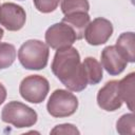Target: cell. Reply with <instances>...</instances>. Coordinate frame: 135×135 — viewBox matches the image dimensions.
<instances>
[{
    "label": "cell",
    "mask_w": 135,
    "mask_h": 135,
    "mask_svg": "<svg viewBox=\"0 0 135 135\" xmlns=\"http://www.w3.org/2000/svg\"><path fill=\"white\" fill-rule=\"evenodd\" d=\"M51 69L53 74L73 92H81L88 86V80L78 51L73 46L57 50Z\"/></svg>",
    "instance_id": "cell-1"
},
{
    "label": "cell",
    "mask_w": 135,
    "mask_h": 135,
    "mask_svg": "<svg viewBox=\"0 0 135 135\" xmlns=\"http://www.w3.org/2000/svg\"><path fill=\"white\" fill-rule=\"evenodd\" d=\"M50 50L45 42L37 39L26 40L18 50V59L26 70H42L47 65Z\"/></svg>",
    "instance_id": "cell-2"
},
{
    "label": "cell",
    "mask_w": 135,
    "mask_h": 135,
    "mask_svg": "<svg viewBox=\"0 0 135 135\" xmlns=\"http://www.w3.org/2000/svg\"><path fill=\"white\" fill-rule=\"evenodd\" d=\"M1 119L15 128L23 129L33 127L37 122L38 115L34 109L20 101H9L2 109Z\"/></svg>",
    "instance_id": "cell-3"
},
{
    "label": "cell",
    "mask_w": 135,
    "mask_h": 135,
    "mask_svg": "<svg viewBox=\"0 0 135 135\" xmlns=\"http://www.w3.org/2000/svg\"><path fill=\"white\" fill-rule=\"evenodd\" d=\"M78 109L77 97L68 90H55L46 103L49 114L56 118H63L73 115Z\"/></svg>",
    "instance_id": "cell-4"
},
{
    "label": "cell",
    "mask_w": 135,
    "mask_h": 135,
    "mask_svg": "<svg viewBox=\"0 0 135 135\" xmlns=\"http://www.w3.org/2000/svg\"><path fill=\"white\" fill-rule=\"evenodd\" d=\"M50 83L46 78L40 75H30L22 79L19 85L21 97L31 103H41L47 96Z\"/></svg>",
    "instance_id": "cell-5"
},
{
    "label": "cell",
    "mask_w": 135,
    "mask_h": 135,
    "mask_svg": "<svg viewBox=\"0 0 135 135\" xmlns=\"http://www.w3.org/2000/svg\"><path fill=\"white\" fill-rule=\"evenodd\" d=\"M76 40L74 31L63 22L51 25L45 32V43L54 50L72 46Z\"/></svg>",
    "instance_id": "cell-6"
},
{
    "label": "cell",
    "mask_w": 135,
    "mask_h": 135,
    "mask_svg": "<svg viewBox=\"0 0 135 135\" xmlns=\"http://www.w3.org/2000/svg\"><path fill=\"white\" fill-rule=\"evenodd\" d=\"M26 21V14L22 6L5 2L0 5V24L7 31L17 32L21 30Z\"/></svg>",
    "instance_id": "cell-7"
},
{
    "label": "cell",
    "mask_w": 135,
    "mask_h": 135,
    "mask_svg": "<svg viewBox=\"0 0 135 135\" xmlns=\"http://www.w3.org/2000/svg\"><path fill=\"white\" fill-rule=\"evenodd\" d=\"M113 34V24L110 20L98 17L93 21H90L85 28L83 37L90 45H101L104 44Z\"/></svg>",
    "instance_id": "cell-8"
},
{
    "label": "cell",
    "mask_w": 135,
    "mask_h": 135,
    "mask_svg": "<svg viewBox=\"0 0 135 135\" xmlns=\"http://www.w3.org/2000/svg\"><path fill=\"white\" fill-rule=\"evenodd\" d=\"M97 104L104 111L114 112L121 108L122 100L118 91V80L108 81L97 93Z\"/></svg>",
    "instance_id": "cell-9"
},
{
    "label": "cell",
    "mask_w": 135,
    "mask_h": 135,
    "mask_svg": "<svg viewBox=\"0 0 135 135\" xmlns=\"http://www.w3.org/2000/svg\"><path fill=\"white\" fill-rule=\"evenodd\" d=\"M128 61L119 53L115 45L105 46L101 52V65L112 76L121 74L127 68Z\"/></svg>",
    "instance_id": "cell-10"
},
{
    "label": "cell",
    "mask_w": 135,
    "mask_h": 135,
    "mask_svg": "<svg viewBox=\"0 0 135 135\" xmlns=\"http://www.w3.org/2000/svg\"><path fill=\"white\" fill-rule=\"evenodd\" d=\"M90 21H91L90 15L88 13H84V12L64 15V17L61 20V22L68 24L74 31L77 40L83 38L85 28L89 25Z\"/></svg>",
    "instance_id": "cell-11"
},
{
    "label": "cell",
    "mask_w": 135,
    "mask_h": 135,
    "mask_svg": "<svg viewBox=\"0 0 135 135\" xmlns=\"http://www.w3.org/2000/svg\"><path fill=\"white\" fill-rule=\"evenodd\" d=\"M115 46L128 62L133 63L135 61V36L133 32L120 34Z\"/></svg>",
    "instance_id": "cell-12"
},
{
    "label": "cell",
    "mask_w": 135,
    "mask_h": 135,
    "mask_svg": "<svg viewBox=\"0 0 135 135\" xmlns=\"http://www.w3.org/2000/svg\"><path fill=\"white\" fill-rule=\"evenodd\" d=\"M134 84L135 73L131 72L118 81V91L122 101H124L131 112L134 111Z\"/></svg>",
    "instance_id": "cell-13"
},
{
    "label": "cell",
    "mask_w": 135,
    "mask_h": 135,
    "mask_svg": "<svg viewBox=\"0 0 135 135\" xmlns=\"http://www.w3.org/2000/svg\"><path fill=\"white\" fill-rule=\"evenodd\" d=\"M82 65L88 80V84L94 85L101 81L103 72L102 65L99 63L98 60H96L94 57H86L82 61Z\"/></svg>",
    "instance_id": "cell-14"
},
{
    "label": "cell",
    "mask_w": 135,
    "mask_h": 135,
    "mask_svg": "<svg viewBox=\"0 0 135 135\" xmlns=\"http://www.w3.org/2000/svg\"><path fill=\"white\" fill-rule=\"evenodd\" d=\"M16 49L13 44L0 42V70L11 66L16 59Z\"/></svg>",
    "instance_id": "cell-15"
},
{
    "label": "cell",
    "mask_w": 135,
    "mask_h": 135,
    "mask_svg": "<svg viewBox=\"0 0 135 135\" xmlns=\"http://www.w3.org/2000/svg\"><path fill=\"white\" fill-rule=\"evenodd\" d=\"M90 9L89 0H62L61 12L64 15L84 12L88 13Z\"/></svg>",
    "instance_id": "cell-16"
},
{
    "label": "cell",
    "mask_w": 135,
    "mask_h": 135,
    "mask_svg": "<svg viewBox=\"0 0 135 135\" xmlns=\"http://www.w3.org/2000/svg\"><path fill=\"white\" fill-rule=\"evenodd\" d=\"M116 130L121 135H133L135 133V119L134 114L129 113L122 115L116 122Z\"/></svg>",
    "instance_id": "cell-17"
},
{
    "label": "cell",
    "mask_w": 135,
    "mask_h": 135,
    "mask_svg": "<svg viewBox=\"0 0 135 135\" xmlns=\"http://www.w3.org/2000/svg\"><path fill=\"white\" fill-rule=\"evenodd\" d=\"M60 1L61 0H33L37 11L43 14H49L54 12L59 5Z\"/></svg>",
    "instance_id": "cell-18"
},
{
    "label": "cell",
    "mask_w": 135,
    "mask_h": 135,
    "mask_svg": "<svg viewBox=\"0 0 135 135\" xmlns=\"http://www.w3.org/2000/svg\"><path fill=\"white\" fill-rule=\"evenodd\" d=\"M51 134H80L78 129L71 123H62L56 126L52 131Z\"/></svg>",
    "instance_id": "cell-19"
},
{
    "label": "cell",
    "mask_w": 135,
    "mask_h": 135,
    "mask_svg": "<svg viewBox=\"0 0 135 135\" xmlns=\"http://www.w3.org/2000/svg\"><path fill=\"white\" fill-rule=\"evenodd\" d=\"M6 89H5V86L0 82V105L5 101V99H6Z\"/></svg>",
    "instance_id": "cell-20"
},
{
    "label": "cell",
    "mask_w": 135,
    "mask_h": 135,
    "mask_svg": "<svg viewBox=\"0 0 135 135\" xmlns=\"http://www.w3.org/2000/svg\"><path fill=\"white\" fill-rule=\"evenodd\" d=\"M3 36H4V32H3V30L0 27V41H1V39L3 38Z\"/></svg>",
    "instance_id": "cell-21"
}]
</instances>
